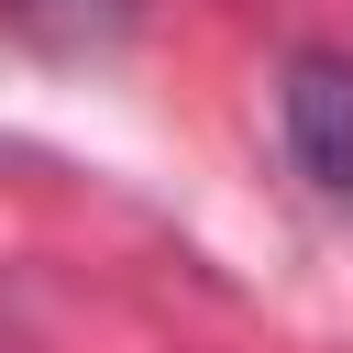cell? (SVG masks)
Instances as JSON below:
<instances>
[{"instance_id":"cell-1","label":"cell","mask_w":353,"mask_h":353,"mask_svg":"<svg viewBox=\"0 0 353 353\" xmlns=\"http://www.w3.org/2000/svg\"><path fill=\"white\" fill-rule=\"evenodd\" d=\"M276 121H287L298 176H320L331 199H353V55H298Z\"/></svg>"},{"instance_id":"cell-2","label":"cell","mask_w":353,"mask_h":353,"mask_svg":"<svg viewBox=\"0 0 353 353\" xmlns=\"http://www.w3.org/2000/svg\"><path fill=\"white\" fill-rule=\"evenodd\" d=\"M11 11H88V0H11Z\"/></svg>"}]
</instances>
